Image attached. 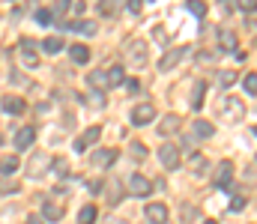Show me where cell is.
<instances>
[{"instance_id": "obj_17", "label": "cell", "mask_w": 257, "mask_h": 224, "mask_svg": "<svg viewBox=\"0 0 257 224\" xmlns=\"http://www.w3.org/2000/svg\"><path fill=\"white\" fill-rule=\"evenodd\" d=\"M120 9H123V0H99V15L105 18H114Z\"/></svg>"}, {"instance_id": "obj_2", "label": "cell", "mask_w": 257, "mask_h": 224, "mask_svg": "<svg viewBox=\"0 0 257 224\" xmlns=\"http://www.w3.org/2000/svg\"><path fill=\"white\" fill-rule=\"evenodd\" d=\"M222 114L228 117V123H240L246 114V102L240 96H225L222 99Z\"/></svg>"}, {"instance_id": "obj_33", "label": "cell", "mask_w": 257, "mask_h": 224, "mask_svg": "<svg viewBox=\"0 0 257 224\" xmlns=\"http://www.w3.org/2000/svg\"><path fill=\"white\" fill-rule=\"evenodd\" d=\"M219 81H222V87H231V84L237 81V72H231V69H228V72H222V78H219Z\"/></svg>"}, {"instance_id": "obj_30", "label": "cell", "mask_w": 257, "mask_h": 224, "mask_svg": "<svg viewBox=\"0 0 257 224\" xmlns=\"http://www.w3.org/2000/svg\"><path fill=\"white\" fill-rule=\"evenodd\" d=\"M222 45H225L228 51H234V48H237V36H234L231 30H225V33H222Z\"/></svg>"}, {"instance_id": "obj_32", "label": "cell", "mask_w": 257, "mask_h": 224, "mask_svg": "<svg viewBox=\"0 0 257 224\" xmlns=\"http://www.w3.org/2000/svg\"><path fill=\"white\" fill-rule=\"evenodd\" d=\"M36 21H39V24L45 27V24H51V21H54V15H51L48 9H39V12H36Z\"/></svg>"}, {"instance_id": "obj_12", "label": "cell", "mask_w": 257, "mask_h": 224, "mask_svg": "<svg viewBox=\"0 0 257 224\" xmlns=\"http://www.w3.org/2000/svg\"><path fill=\"white\" fill-rule=\"evenodd\" d=\"M147 222L150 224H168V207H165V204H150V207H147Z\"/></svg>"}, {"instance_id": "obj_38", "label": "cell", "mask_w": 257, "mask_h": 224, "mask_svg": "<svg viewBox=\"0 0 257 224\" xmlns=\"http://www.w3.org/2000/svg\"><path fill=\"white\" fill-rule=\"evenodd\" d=\"M69 6H72V0H54V12H57V15H60V12H66Z\"/></svg>"}, {"instance_id": "obj_10", "label": "cell", "mask_w": 257, "mask_h": 224, "mask_svg": "<svg viewBox=\"0 0 257 224\" xmlns=\"http://www.w3.org/2000/svg\"><path fill=\"white\" fill-rule=\"evenodd\" d=\"M180 126H183L180 114H168V117H162V123H159V135H162V138H168V135H174Z\"/></svg>"}, {"instance_id": "obj_35", "label": "cell", "mask_w": 257, "mask_h": 224, "mask_svg": "<svg viewBox=\"0 0 257 224\" xmlns=\"http://www.w3.org/2000/svg\"><path fill=\"white\" fill-rule=\"evenodd\" d=\"M123 87H126V93H132V96H135V93H141V84H138L135 78H132V81H126Z\"/></svg>"}, {"instance_id": "obj_25", "label": "cell", "mask_w": 257, "mask_h": 224, "mask_svg": "<svg viewBox=\"0 0 257 224\" xmlns=\"http://www.w3.org/2000/svg\"><path fill=\"white\" fill-rule=\"evenodd\" d=\"M243 87H246V93H249V96H257V72L243 75Z\"/></svg>"}, {"instance_id": "obj_4", "label": "cell", "mask_w": 257, "mask_h": 224, "mask_svg": "<svg viewBox=\"0 0 257 224\" xmlns=\"http://www.w3.org/2000/svg\"><path fill=\"white\" fill-rule=\"evenodd\" d=\"M180 159H183V156H180V150H177L174 144H165V147L159 150V162H162V168H165V171H177V168L183 165Z\"/></svg>"}, {"instance_id": "obj_23", "label": "cell", "mask_w": 257, "mask_h": 224, "mask_svg": "<svg viewBox=\"0 0 257 224\" xmlns=\"http://www.w3.org/2000/svg\"><path fill=\"white\" fill-rule=\"evenodd\" d=\"M69 54H72L75 63H87V60H90V48H87V45H72Z\"/></svg>"}, {"instance_id": "obj_31", "label": "cell", "mask_w": 257, "mask_h": 224, "mask_svg": "<svg viewBox=\"0 0 257 224\" xmlns=\"http://www.w3.org/2000/svg\"><path fill=\"white\" fill-rule=\"evenodd\" d=\"M180 219H183V222H195V219H198V210H195L192 204H186L183 213H180Z\"/></svg>"}, {"instance_id": "obj_46", "label": "cell", "mask_w": 257, "mask_h": 224, "mask_svg": "<svg viewBox=\"0 0 257 224\" xmlns=\"http://www.w3.org/2000/svg\"><path fill=\"white\" fill-rule=\"evenodd\" d=\"M252 132H255V135H257V126H255V129H252Z\"/></svg>"}, {"instance_id": "obj_9", "label": "cell", "mask_w": 257, "mask_h": 224, "mask_svg": "<svg viewBox=\"0 0 257 224\" xmlns=\"http://www.w3.org/2000/svg\"><path fill=\"white\" fill-rule=\"evenodd\" d=\"M3 111H6L9 117H18V114L27 111V102H24L21 96H6V99H3Z\"/></svg>"}, {"instance_id": "obj_36", "label": "cell", "mask_w": 257, "mask_h": 224, "mask_svg": "<svg viewBox=\"0 0 257 224\" xmlns=\"http://www.w3.org/2000/svg\"><path fill=\"white\" fill-rule=\"evenodd\" d=\"M120 195H123L120 183H111V204H117V201H120Z\"/></svg>"}, {"instance_id": "obj_15", "label": "cell", "mask_w": 257, "mask_h": 224, "mask_svg": "<svg viewBox=\"0 0 257 224\" xmlns=\"http://www.w3.org/2000/svg\"><path fill=\"white\" fill-rule=\"evenodd\" d=\"M114 159H117V150H114V147H108V150H99V153L93 156V165H99V168H111V165H114Z\"/></svg>"}, {"instance_id": "obj_14", "label": "cell", "mask_w": 257, "mask_h": 224, "mask_svg": "<svg viewBox=\"0 0 257 224\" xmlns=\"http://www.w3.org/2000/svg\"><path fill=\"white\" fill-rule=\"evenodd\" d=\"M33 138H36L33 126H24V129H18V135H15V147H18V150H27V147H33Z\"/></svg>"}, {"instance_id": "obj_19", "label": "cell", "mask_w": 257, "mask_h": 224, "mask_svg": "<svg viewBox=\"0 0 257 224\" xmlns=\"http://www.w3.org/2000/svg\"><path fill=\"white\" fill-rule=\"evenodd\" d=\"M126 84V69L123 66H111L108 69V87H120Z\"/></svg>"}, {"instance_id": "obj_41", "label": "cell", "mask_w": 257, "mask_h": 224, "mask_svg": "<svg viewBox=\"0 0 257 224\" xmlns=\"http://www.w3.org/2000/svg\"><path fill=\"white\" fill-rule=\"evenodd\" d=\"M102 186H105L102 180H93V183H90V195H102Z\"/></svg>"}, {"instance_id": "obj_21", "label": "cell", "mask_w": 257, "mask_h": 224, "mask_svg": "<svg viewBox=\"0 0 257 224\" xmlns=\"http://www.w3.org/2000/svg\"><path fill=\"white\" fill-rule=\"evenodd\" d=\"M192 132H195L198 138H213V135H216V126H213V123H207V120H198Z\"/></svg>"}, {"instance_id": "obj_5", "label": "cell", "mask_w": 257, "mask_h": 224, "mask_svg": "<svg viewBox=\"0 0 257 224\" xmlns=\"http://www.w3.org/2000/svg\"><path fill=\"white\" fill-rule=\"evenodd\" d=\"M231 177H234V162H228V159H225V162H219V168H216V177H213V186L225 192V189L231 186Z\"/></svg>"}, {"instance_id": "obj_16", "label": "cell", "mask_w": 257, "mask_h": 224, "mask_svg": "<svg viewBox=\"0 0 257 224\" xmlns=\"http://www.w3.org/2000/svg\"><path fill=\"white\" fill-rule=\"evenodd\" d=\"M63 27L66 30H75V33H84V36H93L96 33V24L93 21H66Z\"/></svg>"}, {"instance_id": "obj_1", "label": "cell", "mask_w": 257, "mask_h": 224, "mask_svg": "<svg viewBox=\"0 0 257 224\" xmlns=\"http://www.w3.org/2000/svg\"><path fill=\"white\" fill-rule=\"evenodd\" d=\"M126 57H129V66H147V57H150V48L144 39H129L126 42Z\"/></svg>"}, {"instance_id": "obj_18", "label": "cell", "mask_w": 257, "mask_h": 224, "mask_svg": "<svg viewBox=\"0 0 257 224\" xmlns=\"http://www.w3.org/2000/svg\"><path fill=\"white\" fill-rule=\"evenodd\" d=\"M87 84L96 87V90H108V72H102V69L90 72V75H87Z\"/></svg>"}, {"instance_id": "obj_28", "label": "cell", "mask_w": 257, "mask_h": 224, "mask_svg": "<svg viewBox=\"0 0 257 224\" xmlns=\"http://www.w3.org/2000/svg\"><path fill=\"white\" fill-rule=\"evenodd\" d=\"M204 90H207V87H204V84H198V87H195V93H192V108H195V111H201V105H204Z\"/></svg>"}, {"instance_id": "obj_11", "label": "cell", "mask_w": 257, "mask_h": 224, "mask_svg": "<svg viewBox=\"0 0 257 224\" xmlns=\"http://www.w3.org/2000/svg\"><path fill=\"white\" fill-rule=\"evenodd\" d=\"M99 135H102V129H99V126H90V129L75 141V150H78V153H84L90 144H96V141H99Z\"/></svg>"}, {"instance_id": "obj_42", "label": "cell", "mask_w": 257, "mask_h": 224, "mask_svg": "<svg viewBox=\"0 0 257 224\" xmlns=\"http://www.w3.org/2000/svg\"><path fill=\"white\" fill-rule=\"evenodd\" d=\"M126 6H129V12H132V15H138V12H141V0H126Z\"/></svg>"}, {"instance_id": "obj_24", "label": "cell", "mask_w": 257, "mask_h": 224, "mask_svg": "<svg viewBox=\"0 0 257 224\" xmlns=\"http://www.w3.org/2000/svg\"><path fill=\"white\" fill-rule=\"evenodd\" d=\"M42 219H45V222H60V219H63V210H60V207H54V204H45Z\"/></svg>"}, {"instance_id": "obj_6", "label": "cell", "mask_w": 257, "mask_h": 224, "mask_svg": "<svg viewBox=\"0 0 257 224\" xmlns=\"http://www.w3.org/2000/svg\"><path fill=\"white\" fill-rule=\"evenodd\" d=\"M153 117H156V108H153L150 102H144V105H138V108L132 111V123H135V126H147V123H153Z\"/></svg>"}, {"instance_id": "obj_44", "label": "cell", "mask_w": 257, "mask_h": 224, "mask_svg": "<svg viewBox=\"0 0 257 224\" xmlns=\"http://www.w3.org/2000/svg\"><path fill=\"white\" fill-rule=\"evenodd\" d=\"M204 224H216V222H213V219H207V222H204Z\"/></svg>"}, {"instance_id": "obj_34", "label": "cell", "mask_w": 257, "mask_h": 224, "mask_svg": "<svg viewBox=\"0 0 257 224\" xmlns=\"http://www.w3.org/2000/svg\"><path fill=\"white\" fill-rule=\"evenodd\" d=\"M243 210H246V198H240V195H237V198L231 201V213H243Z\"/></svg>"}, {"instance_id": "obj_39", "label": "cell", "mask_w": 257, "mask_h": 224, "mask_svg": "<svg viewBox=\"0 0 257 224\" xmlns=\"http://www.w3.org/2000/svg\"><path fill=\"white\" fill-rule=\"evenodd\" d=\"M240 3V9H246V12H255L257 9V0H237Z\"/></svg>"}, {"instance_id": "obj_29", "label": "cell", "mask_w": 257, "mask_h": 224, "mask_svg": "<svg viewBox=\"0 0 257 224\" xmlns=\"http://www.w3.org/2000/svg\"><path fill=\"white\" fill-rule=\"evenodd\" d=\"M207 171V159L204 156H192V174H204Z\"/></svg>"}, {"instance_id": "obj_3", "label": "cell", "mask_w": 257, "mask_h": 224, "mask_svg": "<svg viewBox=\"0 0 257 224\" xmlns=\"http://www.w3.org/2000/svg\"><path fill=\"white\" fill-rule=\"evenodd\" d=\"M51 165H54V162H51L45 153H33L30 162H27V177H30V180H39V177H45V174L51 171Z\"/></svg>"}, {"instance_id": "obj_8", "label": "cell", "mask_w": 257, "mask_h": 224, "mask_svg": "<svg viewBox=\"0 0 257 224\" xmlns=\"http://www.w3.org/2000/svg\"><path fill=\"white\" fill-rule=\"evenodd\" d=\"M183 57H186V48H183V45H180V48H171V51L159 60V69H162V72H171V69H174Z\"/></svg>"}, {"instance_id": "obj_20", "label": "cell", "mask_w": 257, "mask_h": 224, "mask_svg": "<svg viewBox=\"0 0 257 224\" xmlns=\"http://www.w3.org/2000/svg\"><path fill=\"white\" fill-rule=\"evenodd\" d=\"M42 51H45V54H60V51H63V39H57V36L42 39Z\"/></svg>"}, {"instance_id": "obj_7", "label": "cell", "mask_w": 257, "mask_h": 224, "mask_svg": "<svg viewBox=\"0 0 257 224\" xmlns=\"http://www.w3.org/2000/svg\"><path fill=\"white\" fill-rule=\"evenodd\" d=\"M129 192H132L135 198H147V195L153 192V183H150L147 177H141V174H135V177L129 180Z\"/></svg>"}, {"instance_id": "obj_37", "label": "cell", "mask_w": 257, "mask_h": 224, "mask_svg": "<svg viewBox=\"0 0 257 224\" xmlns=\"http://www.w3.org/2000/svg\"><path fill=\"white\" fill-rule=\"evenodd\" d=\"M6 192L15 195V192H18V183H0V195H6Z\"/></svg>"}, {"instance_id": "obj_40", "label": "cell", "mask_w": 257, "mask_h": 224, "mask_svg": "<svg viewBox=\"0 0 257 224\" xmlns=\"http://www.w3.org/2000/svg\"><path fill=\"white\" fill-rule=\"evenodd\" d=\"M132 156H135V159H144V156H147V150H144L141 144H132Z\"/></svg>"}, {"instance_id": "obj_45", "label": "cell", "mask_w": 257, "mask_h": 224, "mask_svg": "<svg viewBox=\"0 0 257 224\" xmlns=\"http://www.w3.org/2000/svg\"><path fill=\"white\" fill-rule=\"evenodd\" d=\"M0 147H3V135H0Z\"/></svg>"}, {"instance_id": "obj_47", "label": "cell", "mask_w": 257, "mask_h": 224, "mask_svg": "<svg viewBox=\"0 0 257 224\" xmlns=\"http://www.w3.org/2000/svg\"><path fill=\"white\" fill-rule=\"evenodd\" d=\"M255 162H257V156H255Z\"/></svg>"}, {"instance_id": "obj_22", "label": "cell", "mask_w": 257, "mask_h": 224, "mask_svg": "<svg viewBox=\"0 0 257 224\" xmlns=\"http://www.w3.org/2000/svg\"><path fill=\"white\" fill-rule=\"evenodd\" d=\"M18 168H21V162H18L15 156H6V159H0V174H3V177H9V174H15Z\"/></svg>"}, {"instance_id": "obj_43", "label": "cell", "mask_w": 257, "mask_h": 224, "mask_svg": "<svg viewBox=\"0 0 257 224\" xmlns=\"http://www.w3.org/2000/svg\"><path fill=\"white\" fill-rule=\"evenodd\" d=\"M27 224H42V219H33V216H30V219H27Z\"/></svg>"}, {"instance_id": "obj_26", "label": "cell", "mask_w": 257, "mask_h": 224, "mask_svg": "<svg viewBox=\"0 0 257 224\" xmlns=\"http://www.w3.org/2000/svg\"><path fill=\"white\" fill-rule=\"evenodd\" d=\"M186 9H189L192 15H198V18H204V15H207V3H204V0H189V3H186Z\"/></svg>"}, {"instance_id": "obj_27", "label": "cell", "mask_w": 257, "mask_h": 224, "mask_svg": "<svg viewBox=\"0 0 257 224\" xmlns=\"http://www.w3.org/2000/svg\"><path fill=\"white\" fill-rule=\"evenodd\" d=\"M96 222V207H84L78 213V224H93Z\"/></svg>"}, {"instance_id": "obj_13", "label": "cell", "mask_w": 257, "mask_h": 224, "mask_svg": "<svg viewBox=\"0 0 257 224\" xmlns=\"http://www.w3.org/2000/svg\"><path fill=\"white\" fill-rule=\"evenodd\" d=\"M21 54H24L27 69H36V42L33 39H21Z\"/></svg>"}]
</instances>
